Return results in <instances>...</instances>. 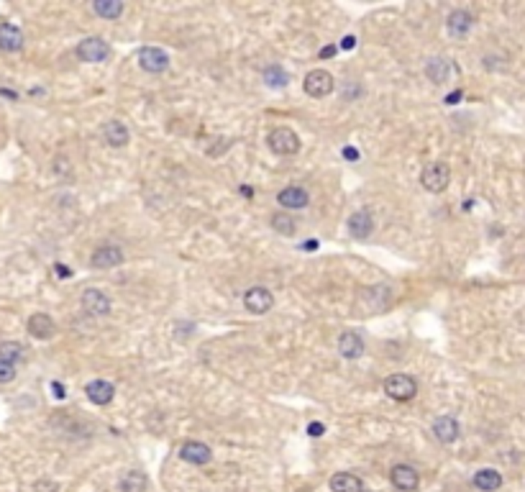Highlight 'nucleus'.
Returning <instances> with one entry per match:
<instances>
[{
    "label": "nucleus",
    "instance_id": "obj_1",
    "mask_svg": "<svg viewBox=\"0 0 525 492\" xmlns=\"http://www.w3.org/2000/svg\"><path fill=\"white\" fill-rule=\"evenodd\" d=\"M267 144H269V149H272L274 154L290 156V154H297V152H300V136L295 134L290 126H277V128L269 131Z\"/></svg>",
    "mask_w": 525,
    "mask_h": 492
},
{
    "label": "nucleus",
    "instance_id": "obj_2",
    "mask_svg": "<svg viewBox=\"0 0 525 492\" xmlns=\"http://www.w3.org/2000/svg\"><path fill=\"white\" fill-rule=\"evenodd\" d=\"M451 183V169L443 162L428 164L423 172H420V185L428 190V193H443Z\"/></svg>",
    "mask_w": 525,
    "mask_h": 492
},
{
    "label": "nucleus",
    "instance_id": "obj_3",
    "mask_svg": "<svg viewBox=\"0 0 525 492\" xmlns=\"http://www.w3.org/2000/svg\"><path fill=\"white\" fill-rule=\"evenodd\" d=\"M384 393H387L392 400L405 403V400H413V397H415V393H418V382H415L410 375H392L384 379Z\"/></svg>",
    "mask_w": 525,
    "mask_h": 492
},
{
    "label": "nucleus",
    "instance_id": "obj_4",
    "mask_svg": "<svg viewBox=\"0 0 525 492\" xmlns=\"http://www.w3.org/2000/svg\"><path fill=\"white\" fill-rule=\"evenodd\" d=\"M77 57L82 59V62L97 65V62H106V59L110 57V47H108V41H103L100 36H90V39L77 44Z\"/></svg>",
    "mask_w": 525,
    "mask_h": 492
},
{
    "label": "nucleus",
    "instance_id": "obj_5",
    "mask_svg": "<svg viewBox=\"0 0 525 492\" xmlns=\"http://www.w3.org/2000/svg\"><path fill=\"white\" fill-rule=\"evenodd\" d=\"M305 87V93L310 97H326L333 93V75L331 72H326V69H313L308 72V78L302 82Z\"/></svg>",
    "mask_w": 525,
    "mask_h": 492
},
{
    "label": "nucleus",
    "instance_id": "obj_6",
    "mask_svg": "<svg viewBox=\"0 0 525 492\" xmlns=\"http://www.w3.org/2000/svg\"><path fill=\"white\" fill-rule=\"evenodd\" d=\"M138 67L144 69V72L159 75V72H164L169 67V57L159 47H144L138 51Z\"/></svg>",
    "mask_w": 525,
    "mask_h": 492
},
{
    "label": "nucleus",
    "instance_id": "obj_7",
    "mask_svg": "<svg viewBox=\"0 0 525 492\" xmlns=\"http://www.w3.org/2000/svg\"><path fill=\"white\" fill-rule=\"evenodd\" d=\"M243 305H246V310L254 313V316H264V313L272 310L274 298L267 288H252V290H246V295H243Z\"/></svg>",
    "mask_w": 525,
    "mask_h": 492
},
{
    "label": "nucleus",
    "instance_id": "obj_8",
    "mask_svg": "<svg viewBox=\"0 0 525 492\" xmlns=\"http://www.w3.org/2000/svg\"><path fill=\"white\" fill-rule=\"evenodd\" d=\"M346 229H349V233L356 242H364V239H369L371 231H374V218H371L369 211H356L349 215Z\"/></svg>",
    "mask_w": 525,
    "mask_h": 492
},
{
    "label": "nucleus",
    "instance_id": "obj_9",
    "mask_svg": "<svg viewBox=\"0 0 525 492\" xmlns=\"http://www.w3.org/2000/svg\"><path fill=\"white\" fill-rule=\"evenodd\" d=\"M389 480H392V484H395L400 492H415L418 490V484H420L418 472H415L413 467H408V464H398V467H392Z\"/></svg>",
    "mask_w": 525,
    "mask_h": 492
},
{
    "label": "nucleus",
    "instance_id": "obj_10",
    "mask_svg": "<svg viewBox=\"0 0 525 492\" xmlns=\"http://www.w3.org/2000/svg\"><path fill=\"white\" fill-rule=\"evenodd\" d=\"M123 261V251L118 249V246H100V249L93 251V257H90V264L95 267V270H113Z\"/></svg>",
    "mask_w": 525,
    "mask_h": 492
},
{
    "label": "nucleus",
    "instance_id": "obj_11",
    "mask_svg": "<svg viewBox=\"0 0 525 492\" xmlns=\"http://www.w3.org/2000/svg\"><path fill=\"white\" fill-rule=\"evenodd\" d=\"M82 308L88 310L90 316H108L110 313V300H108L106 292L90 288L82 292Z\"/></svg>",
    "mask_w": 525,
    "mask_h": 492
},
{
    "label": "nucleus",
    "instance_id": "obj_12",
    "mask_svg": "<svg viewBox=\"0 0 525 492\" xmlns=\"http://www.w3.org/2000/svg\"><path fill=\"white\" fill-rule=\"evenodd\" d=\"M180 459H185L190 464H208L213 459V452H210V446L208 444H200V441H185V444L180 446Z\"/></svg>",
    "mask_w": 525,
    "mask_h": 492
},
{
    "label": "nucleus",
    "instance_id": "obj_13",
    "mask_svg": "<svg viewBox=\"0 0 525 492\" xmlns=\"http://www.w3.org/2000/svg\"><path fill=\"white\" fill-rule=\"evenodd\" d=\"M277 203L282 205V208H290V211H300V208H308L310 195L305 193L302 187H297V185H290V187H284L282 193L277 195Z\"/></svg>",
    "mask_w": 525,
    "mask_h": 492
},
{
    "label": "nucleus",
    "instance_id": "obj_14",
    "mask_svg": "<svg viewBox=\"0 0 525 492\" xmlns=\"http://www.w3.org/2000/svg\"><path fill=\"white\" fill-rule=\"evenodd\" d=\"M54 331H57V323L49 318L47 313H34L29 318V333L34 338H39V341H47V338L54 336Z\"/></svg>",
    "mask_w": 525,
    "mask_h": 492
},
{
    "label": "nucleus",
    "instance_id": "obj_15",
    "mask_svg": "<svg viewBox=\"0 0 525 492\" xmlns=\"http://www.w3.org/2000/svg\"><path fill=\"white\" fill-rule=\"evenodd\" d=\"M85 393H88L90 403H95V406H108L113 397H116V387L106 382V379H93L88 387H85Z\"/></svg>",
    "mask_w": 525,
    "mask_h": 492
},
{
    "label": "nucleus",
    "instance_id": "obj_16",
    "mask_svg": "<svg viewBox=\"0 0 525 492\" xmlns=\"http://www.w3.org/2000/svg\"><path fill=\"white\" fill-rule=\"evenodd\" d=\"M433 434L441 444H454L459 438V423L451 418V415H441L436 418V423H433Z\"/></svg>",
    "mask_w": 525,
    "mask_h": 492
},
{
    "label": "nucleus",
    "instance_id": "obj_17",
    "mask_svg": "<svg viewBox=\"0 0 525 492\" xmlns=\"http://www.w3.org/2000/svg\"><path fill=\"white\" fill-rule=\"evenodd\" d=\"M0 49L3 51H21L23 49V34L13 23H0Z\"/></svg>",
    "mask_w": 525,
    "mask_h": 492
},
{
    "label": "nucleus",
    "instance_id": "obj_18",
    "mask_svg": "<svg viewBox=\"0 0 525 492\" xmlns=\"http://www.w3.org/2000/svg\"><path fill=\"white\" fill-rule=\"evenodd\" d=\"M339 351H341V357H346V359H359L361 354H364V341H361L359 333L346 331V333H341L339 338Z\"/></svg>",
    "mask_w": 525,
    "mask_h": 492
},
{
    "label": "nucleus",
    "instance_id": "obj_19",
    "mask_svg": "<svg viewBox=\"0 0 525 492\" xmlns=\"http://www.w3.org/2000/svg\"><path fill=\"white\" fill-rule=\"evenodd\" d=\"M446 26L448 31L454 34V36H467L469 31H472V26H474V19H472V13L469 10H454L451 16H448L446 21Z\"/></svg>",
    "mask_w": 525,
    "mask_h": 492
},
{
    "label": "nucleus",
    "instance_id": "obj_20",
    "mask_svg": "<svg viewBox=\"0 0 525 492\" xmlns=\"http://www.w3.org/2000/svg\"><path fill=\"white\" fill-rule=\"evenodd\" d=\"M331 490L333 492H364V482H361L356 474L339 472L331 477Z\"/></svg>",
    "mask_w": 525,
    "mask_h": 492
},
{
    "label": "nucleus",
    "instance_id": "obj_21",
    "mask_svg": "<svg viewBox=\"0 0 525 492\" xmlns=\"http://www.w3.org/2000/svg\"><path fill=\"white\" fill-rule=\"evenodd\" d=\"M474 487L482 492H495L502 487V474L497 472V469H479L474 474Z\"/></svg>",
    "mask_w": 525,
    "mask_h": 492
},
{
    "label": "nucleus",
    "instance_id": "obj_22",
    "mask_svg": "<svg viewBox=\"0 0 525 492\" xmlns=\"http://www.w3.org/2000/svg\"><path fill=\"white\" fill-rule=\"evenodd\" d=\"M103 136L110 146H126L128 144V128L121 121H108L103 126Z\"/></svg>",
    "mask_w": 525,
    "mask_h": 492
},
{
    "label": "nucleus",
    "instance_id": "obj_23",
    "mask_svg": "<svg viewBox=\"0 0 525 492\" xmlns=\"http://www.w3.org/2000/svg\"><path fill=\"white\" fill-rule=\"evenodd\" d=\"M146 484H149V480H146L144 472H138V469H128V472L121 477L118 487H121V492H144Z\"/></svg>",
    "mask_w": 525,
    "mask_h": 492
},
{
    "label": "nucleus",
    "instance_id": "obj_24",
    "mask_svg": "<svg viewBox=\"0 0 525 492\" xmlns=\"http://www.w3.org/2000/svg\"><path fill=\"white\" fill-rule=\"evenodd\" d=\"M426 75H428L430 82H436V85H441V82H446L448 75H451V65H448L446 59H430L428 65H426Z\"/></svg>",
    "mask_w": 525,
    "mask_h": 492
},
{
    "label": "nucleus",
    "instance_id": "obj_25",
    "mask_svg": "<svg viewBox=\"0 0 525 492\" xmlns=\"http://www.w3.org/2000/svg\"><path fill=\"white\" fill-rule=\"evenodd\" d=\"M93 10H95L100 19L116 21L121 13H123V3L121 0H95L93 3Z\"/></svg>",
    "mask_w": 525,
    "mask_h": 492
},
{
    "label": "nucleus",
    "instance_id": "obj_26",
    "mask_svg": "<svg viewBox=\"0 0 525 492\" xmlns=\"http://www.w3.org/2000/svg\"><path fill=\"white\" fill-rule=\"evenodd\" d=\"M272 229L277 233H282V236H292V233L297 231V221L292 218L290 213H274L272 215Z\"/></svg>",
    "mask_w": 525,
    "mask_h": 492
},
{
    "label": "nucleus",
    "instance_id": "obj_27",
    "mask_svg": "<svg viewBox=\"0 0 525 492\" xmlns=\"http://www.w3.org/2000/svg\"><path fill=\"white\" fill-rule=\"evenodd\" d=\"M262 78L269 87H284L287 82H290V75H287L280 65H269V67L262 72Z\"/></svg>",
    "mask_w": 525,
    "mask_h": 492
},
{
    "label": "nucleus",
    "instance_id": "obj_28",
    "mask_svg": "<svg viewBox=\"0 0 525 492\" xmlns=\"http://www.w3.org/2000/svg\"><path fill=\"white\" fill-rule=\"evenodd\" d=\"M0 359H5L10 364H16L19 359H23V347L16 344V341H3L0 344Z\"/></svg>",
    "mask_w": 525,
    "mask_h": 492
},
{
    "label": "nucleus",
    "instance_id": "obj_29",
    "mask_svg": "<svg viewBox=\"0 0 525 492\" xmlns=\"http://www.w3.org/2000/svg\"><path fill=\"white\" fill-rule=\"evenodd\" d=\"M16 377V364H10L5 359H0V385H5Z\"/></svg>",
    "mask_w": 525,
    "mask_h": 492
},
{
    "label": "nucleus",
    "instance_id": "obj_30",
    "mask_svg": "<svg viewBox=\"0 0 525 492\" xmlns=\"http://www.w3.org/2000/svg\"><path fill=\"white\" fill-rule=\"evenodd\" d=\"M308 434H310L313 438H318V436H323V434H326V425H323V423H318V421H313V423L308 425Z\"/></svg>",
    "mask_w": 525,
    "mask_h": 492
},
{
    "label": "nucleus",
    "instance_id": "obj_31",
    "mask_svg": "<svg viewBox=\"0 0 525 492\" xmlns=\"http://www.w3.org/2000/svg\"><path fill=\"white\" fill-rule=\"evenodd\" d=\"M54 274H57V277H69L72 270H69L67 264H54Z\"/></svg>",
    "mask_w": 525,
    "mask_h": 492
},
{
    "label": "nucleus",
    "instance_id": "obj_32",
    "mask_svg": "<svg viewBox=\"0 0 525 492\" xmlns=\"http://www.w3.org/2000/svg\"><path fill=\"white\" fill-rule=\"evenodd\" d=\"M36 490L39 492H57L59 487L57 484H51V482H36Z\"/></svg>",
    "mask_w": 525,
    "mask_h": 492
},
{
    "label": "nucleus",
    "instance_id": "obj_33",
    "mask_svg": "<svg viewBox=\"0 0 525 492\" xmlns=\"http://www.w3.org/2000/svg\"><path fill=\"white\" fill-rule=\"evenodd\" d=\"M343 156H346L349 162H356V159H359V152H356V149H351V146H346V149H343Z\"/></svg>",
    "mask_w": 525,
    "mask_h": 492
},
{
    "label": "nucleus",
    "instance_id": "obj_34",
    "mask_svg": "<svg viewBox=\"0 0 525 492\" xmlns=\"http://www.w3.org/2000/svg\"><path fill=\"white\" fill-rule=\"evenodd\" d=\"M336 54V47H323L321 49V59H331Z\"/></svg>",
    "mask_w": 525,
    "mask_h": 492
},
{
    "label": "nucleus",
    "instance_id": "obj_35",
    "mask_svg": "<svg viewBox=\"0 0 525 492\" xmlns=\"http://www.w3.org/2000/svg\"><path fill=\"white\" fill-rule=\"evenodd\" d=\"M354 47H356V39H354V36H346V39L341 41V49H354Z\"/></svg>",
    "mask_w": 525,
    "mask_h": 492
},
{
    "label": "nucleus",
    "instance_id": "obj_36",
    "mask_svg": "<svg viewBox=\"0 0 525 492\" xmlns=\"http://www.w3.org/2000/svg\"><path fill=\"white\" fill-rule=\"evenodd\" d=\"M456 100H461V90H456V93H451V95L446 97V103H448V106H454Z\"/></svg>",
    "mask_w": 525,
    "mask_h": 492
},
{
    "label": "nucleus",
    "instance_id": "obj_37",
    "mask_svg": "<svg viewBox=\"0 0 525 492\" xmlns=\"http://www.w3.org/2000/svg\"><path fill=\"white\" fill-rule=\"evenodd\" d=\"M51 390H54V395H57V397H64V387L59 385V382H54V385H51Z\"/></svg>",
    "mask_w": 525,
    "mask_h": 492
},
{
    "label": "nucleus",
    "instance_id": "obj_38",
    "mask_svg": "<svg viewBox=\"0 0 525 492\" xmlns=\"http://www.w3.org/2000/svg\"><path fill=\"white\" fill-rule=\"evenodd\" d=\"M315 246H318V244H315V242H308V244H305V246H302V249H305V251H313V249H315Z\"/></svg>",
    "mask_w": 525,
    "mask_h": 492
},
{
    "label": "nucleus",
    "instance_id": "obj_39",
    "mask_svg": "<svg viewBox=\"0 0 525 492\" xmlns=\"http://www.w3.org/2000/svg\"><path fill=\"white\" fill-rule=\"evenodd\" d=\"M241 193L246 195V198H252V195H254V190H252V187H241Z\"/></svg>",
    "mask_w": 525,
    "mask_h": 492
}]
</instances>
